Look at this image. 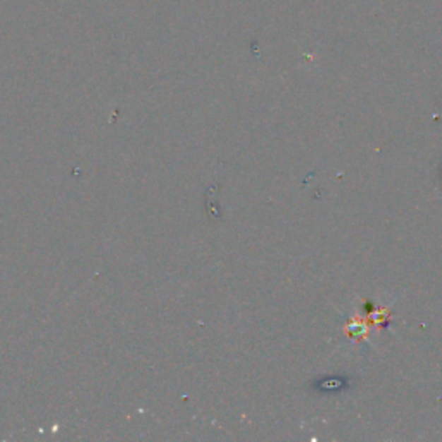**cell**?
I'll list each match as a JSON object with an SVG mask.
<instances>
[{
  "label": "cell",
  "instance_id": "obj_1",
  "mask_svg": "<svg viewBox=\"0 0 442 442\" xmlns=\"http://www.w3.org/2000/svg\"><path fill=\"white\" fill-rule=\"evenodd\" d=\"M311 390L321 395L340 394L344 390L351 389V378L346 375H330V377H320L315 382L309 383Z\"/></svg>",
  "mask_w": 442,
  "mask_h": 442
}]
</instances>
